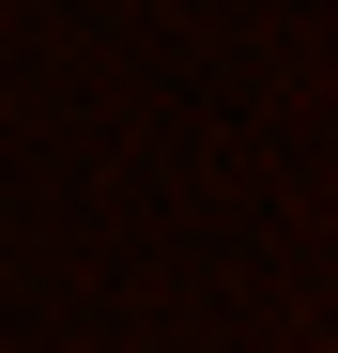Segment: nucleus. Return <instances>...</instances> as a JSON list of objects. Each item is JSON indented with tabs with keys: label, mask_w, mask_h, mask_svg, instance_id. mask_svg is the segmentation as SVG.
<instances>
[]
</instances>
